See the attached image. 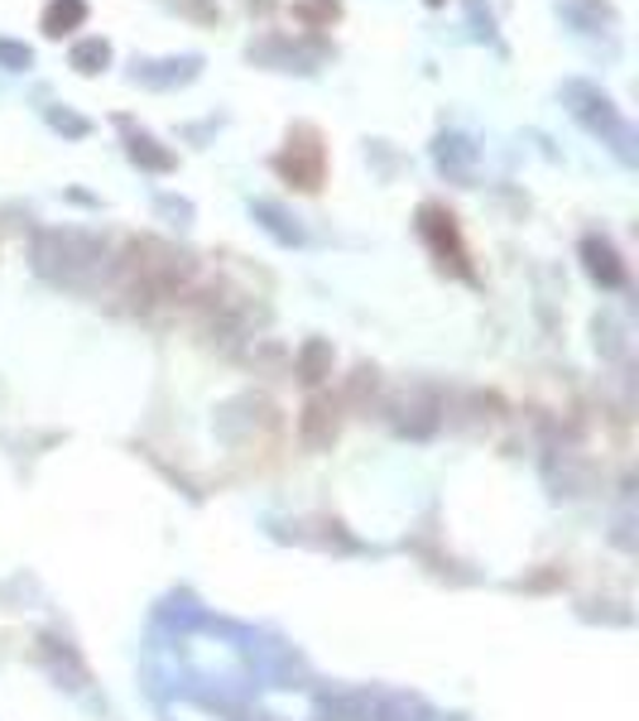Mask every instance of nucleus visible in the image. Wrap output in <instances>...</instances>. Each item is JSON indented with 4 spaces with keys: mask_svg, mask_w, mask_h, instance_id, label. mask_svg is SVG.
Here are the masks:
<instances>
[{
    "mask_svg": "<svg viewBox=\"0 0 639 721\" xmlns=\"http://www.w3.org/2000/svg\"><path fill=\"white\" fill-rule=\"evenodd\" d=\"M587 265L596 280H606V284H620L625 280V270L616 265V251H610L606 241H587Z\"/></svg>",
    "mask_w": 639,
    "mask_h": 721,
    "instance_id": "obj_9",
    "label": "nucleus"
},
{
    "mask_svg": "<svg viewBox=\"0 0 639 721\" xmlns=\"http://www.w3.org/2000/svg\"><path fill=\"white\" fill-rule=\"evenodd\" d=\"M337 15H342V0H299L294 6V20H303L308 30H327Z\"/></svg>",
    "mask_w": 639,
    "mask_h": 721,
    "instance_id": "obj_8",
    "label": "nucleus"
},
{
    "mask_svg": "<svg viewBox=\"0 0 639 721\" xmlns=\"http://www.w3.org/2000/svg\"><path fill=\"white\" fill-rule=\"evenodd\" d=\"M130 160L144 164V168H173V154L169 150H159V140L154 135H140V130H130Z\"/></svg>",
    "mask_w": 639,
    "mask_h": 721,
    "instance_id": "obj_7",
    "label": "nucleus"
},
{
    "mask_svg": "<svg viewBox=\"0 0 639 721\" xmlns=\"http://www.w3.org/2000/svg\"><path fill=\"white\" fill-rule=\"evenodd\" d=\"M563 107L577 116V121L587 125L592 135H602L610 150L620 154V160H635V130H630V121L616 111V101H610L602 87L572 77V83H563Z\"/></svg>",
    "mask_w": 639,
    "mask_h": 721,
    "instance_id": "obj_1",
    "label": "nucleus"
},
{
    "mask_svg": "<svg viewBox=\"0 0 639 721\" xmlns=\"http://www.w3.org/2000/svg\"><path fill=\"white\" fill-rule=\"evenodd\" d=\"M467 15L476 24V39H486V44H496V15L481 6V0H467Z\"/></svg>",
    "mask_w": 639,
    "mask_h": 721,
    "instance_id": "obj_11",
    "label": "nucleus"
},
{
    "mask_svg": "<svg viewBox=\"0 0 639 721\" xmlns=\"http://www.w3.org/2000/svg\"><path fill=\"white\" fill-rule=\"evenodd\" d=\"M83 20H87V0H48L44 6V34L48 39L83 30Z\"/></svg>",
    "mask_w": 639,
    "mask_h": 721,
    "instance_id": "obj_5",
    "label": "nucleus"
},
{
    "mask_svg": "<svg viewBox=\"0 0 639 721\" xmlns=\"http://www.w3.org/2000/svg\"><path fill=\"white\" fill-rule=\"evenodd\" d=\"M467 154H472V144L467 140H462V135H443V140H437V164H457V160H467Z\"/></svg>",
    "mask_w": 639,
    "mask_h": 721,
    "instance_id": "obj_12",
    "label": "nucleus"
},
{
    "mask_svg": "<svg viewBox=\"0 0 639 721\" xmlns=\"http://www.w3.org/2000/svg\"><path fill=\"white\" fill-rule=\"evenodd\" d=\"M274 174L284 183H294L303 193H317L323 188V174H327V150H323V135L313 125H294L289 130V144L274 154Z\"/></svg>",
    "mask_w": 639,
    "mask_h": 721,
    "instance_id": "obj_2",
    "label": "nucleus"
},
{
    "mask_svg": "<svg viewBox=\"0 0 639 721\" xmlns=\"http://www.w3.org/2000/svg\"><path fill=\"white\" fill-rule=\"evenodd\" d=\"M197 68H203V58L197 54H183V58H136V83L140 87H154V91H173V87H183V83H193Z\"/></svg>",
    "mask_w": 639,
    "mask_h": 721,
    "instance_id": "obj_4",
    "label": "nucleus"
},
{
    "mask_svg": "<svg viewBox=\"0 0 639 721\" xmlns=\"http://www.w3.org/2000/svg\"><path fill=\"white\" fill-rule=\"evenodd\" d=\"M429 6H443V0H429Z\"/></svg>",
    "mask_w": 639,
    "mask_h": 721,
    "instance_id": "obj_15",
    "label": "nucleus"
},
{
    "mask_svg": "<svg viewBox=\"0 0 639 721\" xmlns=\"http://www.w3.org/2000/svg\"><path fill=\"white\" fill-rule=\"evenodd\" d=\"M173 10H183V15H197V20H217V6H207V0H169Z\"/></svg>",
    "mask_w": 639,
    "mask_h": 721,
    "instance_id": "obj_14",
    "label": "nucleus"
},
{
    "mask_svg": "<svg viewBox=\"0 0 639 721\" xmlns=\"http://www.w3.org/2000/svg\"><path fill=\"white\" fill-rule=\"evenodd\" d=\"M48 125H53V130H63V135H87V121H83V116L58 111V107L48 111Z\"/></svg>",
    "mask_w": 639,
    "mask_h": 721,
    "instance_id": "obj_13",
    "label": "nucleus"
},
{
    "mask_svg": "<svg viewBox=\"0 0 639 721\" xmlns=\"http://www.w3.org/2000/svg\"><path fill=\"white\" fill-rule=\"evenodd\" d=\"M419 231H423V241L433 245V255L443 260V265H452L457 274H467V245H462L457 221H452L447 207L423 203V207H419Z\"/></svg>",
    "mask_w": 639,
    "mask_h": 721,
    "instance_id": "obj_3",
    "label": "nucleus"
},
{
    "mask_svg": "<svg viewBox=\"0 0 639 721\" xmlns=\"http://www.w3.org/2000/svg\"><path fill=\"white\" fill-rule=\"evenodd\" d=\"M0 68H10V73H24V68H34V48L15 44V39H0Z\"/></svg>",
    "mask_w": 639,
    "mask_h": 721,
    "instance_id": "obj_10",
    "label": "nucleus"
},
{
    "mask_svg": "<svg viewBox=\"0 0 639 721\" xmlns=\"http://www.w3.org/2000/svg\"><path fill=\"white\" fill-rule=\"evenodd\" d=\"M68 63L83 77H97L106 63H111V44L106 39H83V44H73V54H68Z\"/></svg>",
    "mask_w": 639,
    "mask_h": 721,
    "instance_id": "obj_6",
    "label": "nucleus"
}]
</instances>
